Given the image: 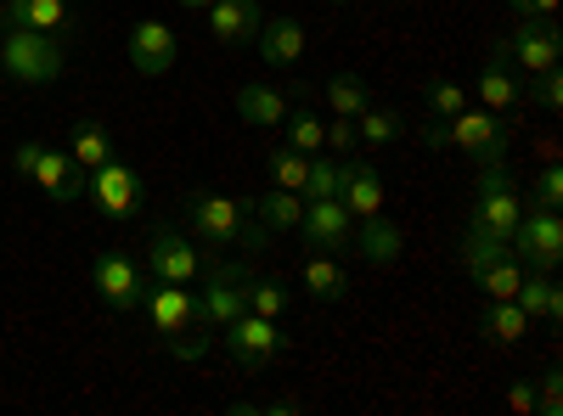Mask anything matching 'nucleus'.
Wrapping results in <instances>:
<instances>
[{"label":"nucleus","instance_id":"nucleus-8","mask_svg":"<svg viewBox=\"0 0 563 416\" xmlns=\"http://www.w3.org/2000/svg\"><path fill=\"white\" fill-rule=\"evenodd\" d=\"M90 288L102 293L108 310L130 315V310H141V299H147V276H141V265L124 259L119 248H102L97 259H90Z\"/></svg>","mask_w":563,"mask_h":416},{"label":"nucleus","instance_id":"nucleus-11","mask_svg":"<svg viewBox=\"0 0 563 416\" xmlns=\"http://www.w3.org/2000/svg\"><path fill=\"white\" fill-rule=\"evenodd\" d=\"M85 198L97 203L102 220H130V214L141 209V175H135L130 164L108 158L102 169H90V175H85Z\"/></svg>","mask_w":563,"mask_h":416},{"label":"nucleus","instance_id":"nucleus-16","mask_svg":"<svg viewBox=\"0 0 563 416\" xmlns=\"http://www.w3.org/2000/svg\"><path fill=\"white\" fill-rule=\"evenodd\" d=\"M384 175L372 169V158H350V164H339V203L355 214V220H366V214H384Z\"/></svg>","mask_w":563,"mask_h":416},{"label":"nucleus","instance_id":"nucleus-20","mask_svg":"<svg viewBox=\"0 0 563 416\" xmlns=\"http://www.w3.org/2000/svg\"><path fill=\"white\" fill-rule=\"evenodd\" d=\"M254 45H260V63H271V68H299V63H305V23H294V18H265L260 34H254Z\"/></svg>","mask_w":563,"mask_h":416},{"label":"nucleus","instance_id":"nucleus-17","mask_svg":"<svg viewBox=\"0 0 563 416\" xmlns=\"http://www.w3.org/2000/svg\"><path fill=\"white\" fill-rule=\"evenodd\" d=\"M175 34H169V23H158V18H141L135 29H130V63H135V74H147V79H158V74H169L175 68Z\"/></svg>","mask_w":563,"mask_h":416},{"label":"nucleus","instance_id":"nucleus-26","mask_svg":"<svg viewBox=\"0 0 563 416\" xmlns=\"http://www.w3.org/2000/svg\"><path fill=\"white\" fill-rule=\"evenodd\" d=\"M479 333L490 344H519L530 333V315L512 304V299H485V315H479Z\"/></svg>","mask_w":563,"mask_h":416},{"label":"nucleus","instance_id":"nucleus-27","mask_svg":"<svg viewBox=\"0 0 563 416\" xmlns=\"http://www.w3.org/2000/svg\"><path fill=\"white\" fill-rule=\"evenodd\" d=\"M282 113H288V97H282L276 85H243L238 90V119L265 130V124H282Z\"/></svg>","mask_w":563,"mask_h":416},{"label":"nucleus","instance_id":"nucleus-41","mask_svg":"<svg viewBox=\"0 0 563 416\" xmlns=\"http://www.w3.org/2000/svg\"><path fill=\"white\" fill-rule=\"evenodd\" d=\"M507 7L519 12V18H558L563 0H507Z\"/></svg>","mask_w":563,"mask_h":416},{"label":"nucleus","instance_id":"nucleus-34","mask_svg":"<svg viewBox=\"0 0 563 416\" xmlns=\"http://www.w3.org/2000/svg\"><path fill=\"white\" fill-rule=\"evenodd\" d=\"M525 108H541V113H558V108H563V68L530 74V85H525Z\"/></svg>","mask_w":563,"mask_h":416},{"label":"nucleus","instance_id":"nucleus-30","mask_svg":"<svg viewBox=\"0 0 563 416\" xmlns=\"http://www.w3.org/2000/svg\"><path fill=\"white\" fill-rule=\"evenodd\" d=\"M321 97H327V108H333L339 119H361L366 108H372V97H366V85L355 79V74H333L321 85Z\"/></svg>","mask_w":563,"mask_h":416},{"label":"nucleus","instance_id":"nucleus-37","mask_svg":"<svg viewBox=\"0 0 563 416\" xmlns=\"http://www.w3.org/2000/svg\"><path fill=\"white\" fill-rule=\"evenodd\" d=\"M558 203H563V175H558V158H552L530 187V209H558Z\"/></svg>","mask_w":563,"mask_h":416},{"label":"nucleus","instance_id":"nucleus-23","mask_svg":"<svg viewBox=\"0 0 563 416\" xmlns=\"http://www.w3.org/2000/svg\"><path fill=\"white\" fill-rule=\"evenodd\" d=\"M249 209H254V220H260L265 237H288V231H299L305 198H299V192H288V187H271V192H260Z\"/></svg>","mask_w":563,"mask_h":416},{"label":"nucleus","instance_id":"nucleus-31","mask_svg":"<svg viewBox=\"0 0 563 416\" xmlns=\"http://www.w3.org/2000/svg\"><path fill=\"white\" fill-rule=\"evenodd\" d=\"M265 169H271V187H288V192H299V198H305L310 153H299V147H276V153L265 158Z\"/></svg>","mask_w":563,"mask_h":416},{"label":"nucleus","instance_id":"nucleus-39","mask_svg":"<svg viewBox=\"0 0 563 416\" xmlns=\"http://www.w3.org/2000/svg\"><path fill=\"white\" fill-rule=\"evenodd\" d=\"M361 142H355V119H339L333 113V124H327V135H321V153H355Z\"/></svg>","mask_w":563,"mask_h":416},{"label":"nucleus","instance_id":"nucleus-14","mask_svg":"<svg viewBox=\"0 0 563 416\" xmlns=\"http://www.w3.org/2000/svg\"><path fill=\"white\" fill-rule=\"evenodd\" d=\"M299 231H305L310 248L339 254V248H350V237H355V214H350L339 198H310L305 214H299Z\"/></svg>","mask_w":563,"mask_h":416},{"label":"nucleus","instance_id":"nucleus-5","mask_svg":"<svg viewBox=\"0 0 563 416\" xmlns=\"http://www.w3.org/2000/svg\"><path fill=\"white\" fill-rule=\"evenodd\" d=\"M198 282H203V293H192V304H198V338L214 344L220 327H231V321L249 310V276H243V265L209 259Z\"/></svg>","mask_w":563,"mask_h":416},{"label":"nucleus","instance_id":"nucleus-21","mask_svg":"<svg viewBox=\"0 0 563 416\" xmlns=\"http://www.w3.org/2000/svg\"><path fill=\"white\" fill-rule=\"evenodd\" d=\"M350 248H355L366 265H395V259L406 254V237H400V225H395V220H384V214H366V220H355V237H350Z\"/></svg>","mask_w":563,"mask_h":416},{"label":"nucleus","instance_id":"nucleus-28","mask_svg":"<svg viewBox=\"0 0 563 416\" xmlns=\"http://www.w3.org/2000/svg\"><path fill=\"white\" fill-rule=\"evenodd\" d=\"M400 113H389V108H366L361 119H355V142L361 147H372V153H384V147H395L400 142Z\"/></svg>","mask_w":563,"mask_h":416},{"label":"nucleus","instance_id":"nucleus-15","mask_svg":"<svg viewBox=\"0 0 563 416\" xmlns=\"http://www.w3.org/2000/svg\"><path fill=\"white\" fill-rule=\"evenodd\" d=\"M23 180H34V187L52 198V203H74V198H85V169L68 158V153H52V147H34V164H29V175Z\"/></svg>","mask_w":563,"mask_h":416},{"label":"nucleus","instance_id":"nucleus-10","mask_svg":"<svg viewBox=\"0 0 563 416\" xmlns=\"http://www.w3.org/2000/svg\"><path fill=\"white\" fill-rule=\"evenodd\" d=\"M203 254L192 237H180V231L158 225L153 231V243H147V270H153V282H175V288H192L198 276H203Z\"/></svg>","mask_w":563,"mask_h":416},{"label":"nucleus","instance_id":"nucleus-25","mask_svg":"<svg viewBox=\"0 0 563 416\" xmlns=\"http://www.w3.org/2000/svg\"><path fill=\"white\" fill-rule=\"evenodd\" d=\"M68 158L90 175V169H102L108 158H113V135H108V124H97V119H79L74 124V135H68Z\"/></svg>","mask_w":563,"mask_h":416},{"label":"nucleus","instance_id":"nucleus-32","mask_svg":"<svg viewBox=\"0 0 563 416\" xmlns=\"http://www.w3.org/2000/svg\"><path fill=\"white\" fill-rule=\"evenodd\" d=\"M282 124H288V147H299V153H321L327 119H316L310 108H288V113H282Z\"/></svg>","mask_w":563,"mask_h":416},{"label":"nucleus","instance_id":"nucleus-12","mask_svg":"<svg viewBox=\"0 0 563 416\" xmlns=\"http://www.w3.org/2000/svg\"><path fill=\"white\" fill-rule=\"evenodd\" d=\"M474 102L485 113H519L525 108V79H512V57H507V40H496L485 63H479V79H474Z\"/></svg>","mask_w":563,"mask_h":416},{"label":"nucleus","instance_id":"nucleus-3","mask_svg":"<svg viewBox=\"0 0 563 416\" xmlns=\"http://www.w3.org/2000/svg\"><path fill=\"white\" fill-rule=\"evenodd\" d=\"M141 310H147L158 344L175 355V360H198L209 344L198 338V304H192V288H175V282H147V299H141Z\"/></svg>","mask_w":563,"mask_h":416},{"label":"nucleus","instance_id":"nucleus-4","mask_svg":"<svg viewBox=\"0 0 563 416\" xmlns=\"http://www.w3.org/2000/svg\"><path fill=\"white\" fill-rule=\"evenodd\" d=\"M0 68L18 85H57L68 57H63V40L57 34H40L23 23H0Z\"/></svg>","mask_w":563,"mask_h":416},{"label":"nucleus","instance_id":"nucleus-7","mask_svg":"<svg viewBox=\"0 0 563 416\" xmlns=\"http://www.w3.org/2000/svg\"><path fill=\"white\" fill-rule=\"evenodd\" d=\"M220 344H225V355L243 366V372H265V366L288 349V333H282V321H271V315H254V310H243L231 327H220Z\"/></svg>","mask_w":563,"mask_h":416},{"label":"nucleus","instance_id":"nucleus-1","mask_svg":"<svg viewBox=\"0 0 563 416\" xmlns=\"http://www.w3.org/2000/svg\"><path fill=\"white\" fill-rule=\"evenodd\" d=\"M180 220L198 243H238V248H265V231L254 220V209L243 198L225 192H186L180 198Z\"/></svg>","mask_w":563,"mask_h":416},{"label":"nucleus","instance_id":"nucleus-22","mask_svg":"<svg viewBox=\"0 0 563 416\" xmlns=\"http://www.w3.org/2000/svg\"><path fill=\"white\" fill-rule=\"evenodd\" d=\"M512 304H519L530 321H547V327H558V321H563V293L552 282V270H525V282H519V293H512Z\"/></svg>","mask_w":563,"mask_h":416},{"label":"nucleus","instance_id":"nucleus-19","mask_svg":"<svg viewBox=\"0 0 563 416\" xmlns=\"http://www.w3.org/2000/svg\"><path fill=\"white\" fill-rule=\"evenodd\" d=\"M265 12H260V0H214L209 7V34L220 45H231V52H243V45H254Z\"/></svg>","mask_w":563,"mask_h":416},{"label":"nucleus","instance_id":"nucleus-9","mask_svg":"<svg viewBox=\"0 0 563 416\" xmlns=\"http://www.w3.org/2000/svg\"><path fill=\"white\" fill-rule=\"evenodd\" d=\"M512 254L525 259V270H558V259H563L558 209H525L519 225H512Z\"/></svg>","mask_w":563,"mask_h":416},{"label":"nucleus","instance_id":"nucleus-6","mask_svg":"<svg viewBox=\"0 0 563 416\" xmlns=\"http://www.w3.org/2000/svg\"><path fill=\"white\" fill-rule=\"evenodd\" d=\"M525 214V198L512 187V175L501 164H479V187H474V214H467V231L496 243H512V225Z\"/></svg>","mask_w":563,"mask_h":416},{"label":"nucleus","instance_id":"nucleus-13","mask_svg":"<svg viewBox=\"0 0 563 416\" xmlns=\"http://www.w3.org/2000/svg\"><path fill=\"white\" fill-rule=\"evenodd\" d=\"M507 57L519 63L525 74H547L563 63V29L552 18H519L507 34Z\"/></svg>","mask_w":563,"mask_h":416},{"label":"nucleus","instance_id":"nucleus-38","mask_svg":"<svg viewBox=\"0 0 563 416\" xmlns=\"http://www.w3.org/2000/svg\"><path fill=\"white\" fill-rule=\"evenodd\" d=\"M536 411H541V416H563V378H558V366H547V372H541Z\"/></svg>","mask_w":563,"mask_h":416},{"label":"nucleus","instance_id":"nucleus-44","mask_svg":"<svg viewBox=\"0 0 563 416\" xmlns=\"http://www.w3.org/2000/svg\"><path fill=\"white\" fill-rule=\"evenodd\" d=\"M333 7H350V0H333Z\"/></svg>","mask_w":563,"mask_h":416},{"label":"nucleus","instance_id":"nucleus-24","mask_svg":"<svg viewBox=\"0 0 563 416\" xmlns=\"http://www.w3.org/2000/svg\"><path fill=\"white\" fill-rule=\"evenodd\" d=\"M299 276H305V293L310 299H321V304H339L344 293H350V276H344V265L333 259V254H305V265H299Z\"/></svg>","mask_w":563,"mask_h":416},{"label":"nucleus","instance_id":"nucleus-29","mask_svg":"<svg viewBox=\"0 0 563 416\" xmlns=\"http://www.w3.org/2000/svg\"><path fill=\"white\" fill-rule=\"evenodd\" d=\"M519 282H525V259H519V254H507V259L474 270V288H479L485 299H512V293H519Z\"/></svg>","mask_w":563,"mask_h":416},{"label":"nucleus","instance_id":"nucleus-36","mask_svg":"<svg viewBox=\"0 0 563 416\" xmlns=\"http://www.w3.org/2000/svg\"><path fill=\"white\" fill-rule=\"evenodd\" d=\"M305 198H339V158H310Z\"/></svg>","mask_w":563,"mask_h":416},{"label":"nucleus","instance_id":"nucleus-35","mask_svg":"<svg viewBox=\"0 0 563 416\" xmlns=\"http://www.w3.org/2000/svg\"><path fill=\"white\" fill-rule=\"evenodd\" d=\"M422 102H429V113H434V119H451V113H462V108H467V90H462L456 79H429Z\"/></svg>","mask_w":563,"mask_h":416},{"label":"nucleus","instance_id":"nucleus-2","mask_svg":"<svg viewBox=\"0 0 563 416\" xmlns=\"http://www.w3.org/2000/svg\"><path fill=\"white\" fill-rule=\"evenodd\" d=\"M422 142H429L434 153H467L479 164H507V142L512 130L501 113H485V108H462L451 119H429V130H422Z\"/></svg>","mask_w":563,"mask_h":416},{"label":"nucleus","instance_id":"nucleus-42","mask_svg":"<svg viewBox=\"0 0 563 416\" xmlns=\"http://www.w3.org/2000/svg\"><path fill=\"white\" fill-rule=\"evenodd\" d=\"M260 411H276V416H288V411H305V400H294V394H282V400H271V405H260Z\"/></svg>","mask_w":563,"mask_h":416},{"label":"nucleus","instance_id":"nucleus-43","mask_svg":"<svg viewBox=\"0 0 563 416\" xmlns=\"http://www.w3.org/2000/svg\"><path fill=\"white\" fill-rule=\"evenodd\" d=\"M175 7H186V12H209L214 0H175Z\"/></svg>","mask_w":563,"mask_h":416},{"label":"nucleus","instance_id":"nucleus-18","mask_svg":"<svg viewBox=\"0 0 563 416\" xmlns=\"http://www.w3.org/2000/svg\"><path fill=\"white\" fill-rule=\"evenodd\" d=\"M0 23H23V29H40V34H79V18H74V0H7Z\"/></svg>","mask_w":563,"mask_h":416},{"label":"nucleus","instance_id":"nucleus-40","mask_svg":"<svg viewBox=\"0 0 563 416\" xmlns=\"http://www.w3.org/2000/svg\"><path fill=\"white\" fill-rule=\"evenodd\" d=\"M507 411L536 416V383H512V389H507Z\"/></svg>","mask_w":563,"mask_h":416},{"label":"nucleus","instance_id":"nucleus-33","mask_svg":"<svg viewBox=\"0 0 563 416\" xmlns=\"http://www.w3.org/2000/svg\"><path fill=\"white\" fill-rule=\"evenodd\" d=\"M249 310L282 321V315H288V288H282L276 276H249Z\"/></svg>","mask_w":563,"mask_h":416}]
</instances>
